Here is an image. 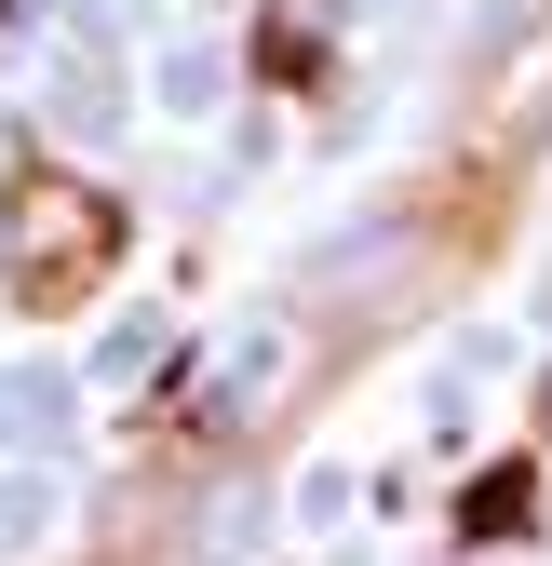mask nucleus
<instances>
[{
	"label": "nucleus",
	"instance_id": "nucleus-2",
	"mask_svg": "<svg viewBox=\"0 0 552 566\" xmlns=\"http://www.w3.org/2000/svg\"><path fill=\"white\" fill-rule=\"evenodd\" d=\"M526 513H539V459H499V472L458 500V539H512Z\"/></svg>",
	"mask_w": 552,
	"mask_h": 566
},
{
	"label": "nucleus",
	"instance_id": "nucleus-1",
	"mask_svg": "<svg viewBox=\"0 0 552 566\" xmlns=\"http://www.w3.org/2000/svg\"><path fill=\"white\" fill-rule=\"evenodd\" d=\"M121 202L95 176H67L54 149L14 163V189H0V297H14L28 324H67V311H95L108 297V270H121Z\"/></svg>",
	"mask_w": 552,
	"mask_h": 566
},
{
	"label": "nucleus",
	"instance_id": "nucleus-4",
	"mask_svg": "<svg viewBox=\"0 0 552 566\" xmlns=\"http://www.w3.org/2000/svg\"><path fill=\"white\" fill-rule=\"evenodd\" d=\"M95 566H121V553H95Z\"/></svg>",
	"mask_w": 552,
	"mask_h": 566
},
{
	"label": "nucleus",
	"instance_id": "nucleus-3",
	"mask_svg": "<svg viewBox=\"0 0 552 566\" xmlns=\"http://www.w3.org/2000/svg\"><path fill=\"white\" fill-rule=\"evenodd\" d=\"M256 82H269V95H310V82H323V41H310L297 14H269V28H256Z\"/></svg>",
	"mask_w": 552,
	"mask_h": 566
}]
</instances>
